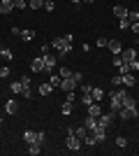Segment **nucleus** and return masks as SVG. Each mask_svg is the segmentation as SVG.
<instances>
[{"instance_id": "f257e3e1", "label": "nucleus", "mask_w": 139, "mask_h": 156, "mask_svg": "<svg viewBox=\"0 0 139 156\" xmlns=\"http://www.w3.org/2000/svg\"><path fill=\"white\" fill-rule=\"evenodd\" d=\"M72 42H74V35H63V37H56V40H53L51 47L60 54V56H67V54L72 51Z\"/></svg>"}, {"instance_id": "f03ea898", "label": "nucleus", "mask_w": 139, "mask_h": 156, "mask_svg": "<svg viewBox=\"0 0 139 156\" xmlns=\"http://www.w3.org/2000/svg\"><path fill=\"white\" fill-rule=\"evenodd\" d=\"M123 96H125V89H114L109 91V100H111V110L118 114V110L123 107Z\"/></svg>"}, {"instance_id": "7ed1b4c3", "label": "nucleus", "mask_w": 139, "mask_h": 156, "mask_svg": "<svg viewBox=\"0 0 139 156\" xmlns=\"http://www.w3.org/2000/svg\"><path fill=\"white\" fill-rule=\"evenodd\" d=\"M65 144H67V149H70V151H81V144H84V142H81L79 137L72 133V128H70V130H67V140H65Z\"/></svg>"}, {"instance_id": "20e7f679", "label": "nucleus", "mask_w": 139, "mask_h": 156, "mask_svg": "<svg viewBox=\"0 0 139 156\" xmlns=\"http://www.w3.org/2000/svg\"><path fill=\"white\" fill-rule=\"evenodd\" d=\"M121 58H123V63H130V61L139 58V54H137V49H125V51H121Z\"/></svg>"}, {"instance_id": "39448f33", "label": "nucleus", "mask_w": 139, "mask_h": 156, "mask_svg": "<svg viewBox=\"0 0 139 156\" xmlns=\"http://www.w3.org/2000/svg\"><path fill=\"white\" fill-rule=\"evenodd\" d=\"M118 117L123 119V121L134 119V117H137V107H134V110H130V107H121V110H118Z\"/></svg>"}, {"instance_id": "423d86ee", "label": "nucleus", "mask_w": 139, "mask_h": 156, "mask_svg": "<svg viewBox=\"0 0 139 156\" xmlns=\"http://www.w3.org/2000/svg\"><path fill=\"white\" fill-rule=\"evenodd\" d=\"M77 86H79V84H77V82H74V79L72 77H67V79H63V84H60V89H63V91H77Z\"/></svg>"}, {"instance_id": "0eeeda50", "label": "nucleus", "mask_w": 139, "mask_h": 156, "mask_svg": "<svg viewBox=\"0 0 139 156\" xmlns=\"http://www.w3.org/2000/svg\"><path fill=\"white\" fill-rule=\"evenodd\" d=\"M134 84H137V77H134V72H125V75H123V86L132 89Z\"/></svg>"}, {"instance_id": "6e6552de", "label": "nucleus", "mask_w": 139, "mask_h": 156, "mask_svg": "<svg viewBox=\"0 0 139 156\" xmlns=\"http://www.w3.org/2000/svg\"><path fill=\"white\" fill-rule=\"evenodd\" d=\"M33 72H44V56H35L33 58Z\"/></svg>"}, {"instance_id": "1a4fd4ad", "label": "nucleus", "mask_w": 139, "mask_h": 156, "mask_svg": "<svg viewBox=\"0 0 139 156\" xmlns=\"http://www.w3.org/2000/svg\"><path fill=\"white\" fill-rule=\"evenodd\" d=\"M107 49H109L111 54H121L123 51V47H121L118 40H109V42H107Z\"/></svg>"}, {"instance_id": "9d476101", "label": "nucleus", "mask_w": 139, "mask_h": 156, "mask_svg": "<svg viewBox=\"0 0 139 156\" xmlns=\"http://www.w3.org/2000/svg\"><path fill=\"white\" fill-rule=\"evenodd\" d=\"M56 68V56H46L44 54V72H51Z\"/></svg>"}, {"instance_id": "9b49d317", "label": "nucleus", "mask_w": 139, "mask_h": 156, "mask_svg": "<svg viewBox=\"0 0 139 156\" xmlns=\"http://www.w3.org/2000/svg\"><path fill=\"white\" fill-rule=\"evenodd\" d=\"M127 7H123V5H116L114 7V16H118V19H127Z\"/></svg>"}, {"instance_id": "f8f14e48", "label": "nucleus", "mask_w": 139, "mask_h": 156, "mask_svg": "<svg viewBox=\"0 0 139 156\" xmlns=\"http://www.w3.org/2000/svg\"><path fill=\"white\" fill-rule=\"evenodd\" d=\"M23 142H26V144L37 142V130H26V133H23ZM37 144H40V142H37Z\"/></svg>"}, {"instance_id": "ddd939ff", "label": "nucleus", "mask_w": 139, "mask_h": 156, "mask_svg": "<svg viewBox=\"0 0 139 156\" xmlns=\"http://www.w3.org/2000/svg\"><path fill=\"white\" fill-rule=\"evenodd\" d=\"M14 9V0H2L0 2V14H9Z\"/></svg>"}, {"instance_id": "4468645a", "label": "nucleus", "mask_w": 139, "mask_h": 156, "mask_svg": "<svg viewBox=\"0 0 139 156\" xmlns=\"http://www.w3.org/2000/svg\"><path fill=\"white\" fill-rule=\"evenodd\" d=\"M123 107H130V110H134V107H137V100H134L130 93H125V96H123Z\"/></svg>"}, {"instance_id": "2eb2a0df", "label": "nucleus", "mask_w": 139, "mask_h": 156, "mask_svg": "<svg viewBox=\"0 0 139 156\" xmlns=\"http://www.w3.org/2000/svg\"><path fill=\"white\" fill-rule=\"evenodd\" d=\"M93 100H95V103H100V100H104V96H107V93L104 91H102V89H98V86H93Z\"/></svg>"}, {"instance_id": "dca6fc26", "label": "nucleus", "mask_w": 139, "mask_h": 156, "mask_svg": "<svg viewBox=\"0 0 139 156\" xmlns=\"http://www.w3.org/2000/svg\"><path fill=\"white\" fill-rule=\"evenodd\" d=\"M5 110H7V114H16V112H19L16 100H7V103H5Z\"/></svg>"}, {"instance_id": "f3484780", "label": "nucleus", "mask_w": 139, "mask_h": 156, "mask_svg": "<svg viewBox=\"0 0 139 156\" xmlns=\"http://www.w3.org/2000/svg\"><path fill=\"white\" fill-rule=\"evenodd\" d=\"M84 144H88V147H95V144H98V137H95L93 130H88V135L84 137Z\"/></svg>"}, {"instance_id": "a211bd4d", "label": "nucleus", "mask_w": 139, "mask_h": 156, "mask_svg": "<svg viewBox=\"0 0 139 156\" xmlns=\"http://www.w3.org/2000/svg\"><path fill=\"white\" fill-rule=\"evenodd\" d=\"M72 133H74L77 137H79L81 142H84V137L88 135V128H86V126H79V128H72Z\"/></svg>"}, {"instance_id": "6ab92c4d", "label": "nucleus", "mask_w": 139, "mask_h": 156, "mask_svg": "<svg viewBox=\"0 0 139 156\" xmlns=\"http://www.w3.org/2000/svg\"><path fill=\"white\" fill-rule=\"evenodd\" d=\"M28 154H30V156H37V154H40V151H42V144H37V142H30V144H28Z\"/></svg>"}, {"instance_id": "aec40b11", "label": "nucleus", "mask_w": 139, "mask_h": 156, "mask_svg": "<svg viewBox=\"0 0 139 156\" xmlns=\"http://www.w3.org/2000/svg\"><path fill=\"white\" fill-rule=\"evenodd\" d=\"M84 126H86L88 130H95V126H98V117H91V114H88L86 121H84Z\"/></svg>"}, {"instance_id": "412c9836", "label": "nucleus", "mask_w": 139, "mask_h": 156, "mask_svg": "<svg viewBox=\"0 0 139 156\" xmlns=\"http://www.w3.org/2000/svg\"><path fill=\"white\" fill-rule=\"evenodd\" d=\"M88 114H91V117H100V114H102L100 105L98 103H91V105H88Z\"/></svg>"}, {"instance_id": "4be33fe9", "label": "nucleus", "mask_w": 139, "mask_h": 156, "mask_svg": "<svg viewBox=\"0 0 139 156\" xmlns=\"http://www.w3.org/2000/svg\"><path fill=\"white\" fill-rule=\"evenodd\" d=\"M93 133H95V137H98V142H104V140H107V130H104V128L95 126V130H93Z\"/></svg>"}, {"instance_id": "5701e85b", "label": "nucleus", "mask_w": 139, "mask_h": 156, "mask_svg": "<svg viewBox=\"0 0 139 156\" xmlns=\"http://www.w3.org/2000/svg\"><path fill=\"white\" fill-rule=\"evenodd\" d=\"M23 42H33L35 40V30H21V35H19Z\"/></svg>"}, {"instance_id": "b1692460", "label": "nucleus", "mask_w": 139, "mask_h": 156, "mask_svg": "<svg viewBox=\"0 0 139 156\" xmlns=\"http://www.w3.org/2000/svg\"><path fill=\"white\" fill-rule=\"evenodd\" d=\"M51 91H53L51 82H46V84H42V86H40V96H51Z\"/></svg>"}, {"instance_id": "393cba45", "label": "nucleus", "mask_w": 139, "mask_h": 156, "mask_svg": "<svg viewBox=\"0 0 139 156\" xmlns=\"http://www.w3.org/2000/svg\"><path fill=\"white\" fill-rule=\"evenodd\" d=\"M72 112H74V105L70 103V100H65V103H63V114H65V117H70Z\"/></svg>"}, {"instance_id": "a878e982", "label": "nucleus", "mask_w": 139, "mask_h": 156, "mask_svg": "<svg viewBox=\"0 0 139 156\" xmlns=\"http://www.w3.org/2000/svg\"><path fill=\"white\" fill-rule=\"evenodd\" d=\"M0 56H2V58H5V61H12V58H14V54L9 51L7 47H2V49H0Z\"/></svg>"}, {"instance_id": "bb28decb", "label": "nucleus", "mask_w": 139, "mask_h": 156, "mask_svg": "<svg viewBox=\"0 0 139 156\" xmlns=\"http://www.w3.org/2000/svg\"><path fill=\"white\" fill-rule=\"evenodd\" d=\"M14 93H21L23 91V84H21V79H16V82H12V86H9Z\"/></svg>"}, {"instance_id": "cd10ccee", "label": "nucleus", "mask_w": 139, "mask_h": 156, "mask_svg": "<svg viewBox=\"0 0 139 156\" xmlns=\"http://www.w3.org/2000/svg\"><path fill=\"white\" fill-rule=\"evenodd\" d=\"M81 103L86 105V107H88L91 103H95V100H93V93H81Z\"/></svg>"}, {"instance_id": "c85d7f7f", "label": "nucleus", "mask_w": 139, "mask_h": 156, "mask_svg": "<svg viewBox=\"0 0 139 156\" xmlns=\"http://www.w3.org/2000/svg\"><path fill=\"white\" fill-rule=\"evenodd\" d=\"M60 84H63V77H60V75H51V86H53V89L60 86Z\"/></svg>"}, {"instance_id": "c756f323", "label": "nucleus", "mask_w": 139, "mask_h": 156, "mask_svg": "<svg viewBox=\"0 0 139 156\" xmlns=\"http://www.w3.org/2000/svg\"><path fill=\"white\" fill-rule=\"evenodd\" d=\"M28 7H33V9H40V7H44V0H30V2H28Z\"/></svg>"}, {"instance_id": "7c9ffc66", "label": "nucleus", "mask_w": 139, "mask_h": 156, "mask_svg": "<svg viewBox=\"0 0 139 156\" xmlns=\"http://www.w3.org/2000/svg\"><path fill=\"white\" fill-rule=\"evenodd\" d=\"M26 7H28L26 0H14V9H26Z\"/></svg>"}, {"instance_id": "2f4dec72", "label": "nucleus", "mask_w": 139, "mask_h": 156, "mask_svg": "<svg viewBox=\"0 0 139 156\" xmlns=\"http://www.w3.org/2000/svg\"><path fill=\"white\" fill-rule=\"evenodd\" d=\"M9 75H12V72H9V68H7V65H2V68H0V79H7Z\"/></svg>"}, {"instance_id": "473e14b6", "label": "nucleus", "mask_w": 139, "mask_h": 156, "mask_svg": "<svg viewBox=\"0 0 139 156\" xmlns=\"http://www.w3.org/2000/svg\"><path fill=\"white\" fill-rule=\"evenodd\" d=\"M44 9L46 12H53V9H56V2H53V0H44Z\"/></svg>"}, {"instance_id": "72a5a7b5", "label": "nucleus", "mask_w": 139, "mask_h": 156, "mask_svg": "<svg viewBox=\"0 0 139 156\" xmlns=\"http://www.w3.org/2000/svg\"><path fill=\"white\" fill-rule=\"evenodd\" d=\"M111 82H114V86H123V75H114Z\"/></svg>"}, {"instance_id": "f704fd0d", "label": "nucleus", "mask_w": 139, "mask_h": 156, "mask_svg": "<svg viewBox=\"0 0 139 156\" xmlns=\"http://www.w3.org/2000/svg\"><path fill=\"white\" fill-rule=\"evenodd\" d=\"M127 19L130 21H139V12L137 9H130V12H127Z\"/></svg>"}, {"instance_id": "c9c22d12", "label": "nucleus", "mask_w": 139, "mask_h": 156, "mask_svg": "<svg viewBox=\"0 0 139 156\" xmlns=\"http://www.w3.org/2000/svg\"><path fill=\"white\" fill-rule=\"evenodd\" d=\"M127 68H130V72H137V70H139V58H137V61H130V63H127Z\"/></svg>"}, {"instance_id": "e433bc0d", "label": "nucleus", "mask_w": 139, "mask_h": 156, "mask_svg": "<svg viewBox=\"0 0 139 156\" xmlns=\"http://www.w3.org/2000/svg\"><path fill=\"white\" fill-rule=\"evenodd\" d=\"M130 23H132L130 19H121V21H118V26L123 28V30H127V28H130Z\"/></svg>"}, {"instance_id": "4c0bfd02", "label": "nucleus", "mask_w": 139, "mask_h": 156, "mask_svg": "<svg viewBox=\"0 0 139 156\" xmlns=\"http://www.w3.org/2000/svg\"><path fill=\"white\" fill-rule=\"evenodd\" d=\"M116 144H118V147H127V137L118 135V137H116Z\"/></svg>"}, {"instance_id": "58836bf2", "label": "nucleus", "mask_w": 139, "mask_h": 156, "mask_svg": "<svg viewBox=\"0 0 139 156\" xmlns=\"http://www.w3.org/2000/svg\"><path fill=\"white\" fill-rule=\"evenodd\" d=\"M60 77H63V79L72 77V72H70V68H60Z\"/></svg>"}, {"instance_id": "ea45409f", "label": "nucleus", "mask_w": 139, "mask_h": 156, "mask_svg": "<svg viewBox=\"0 0 139 156\" xmlns=\"http://www.w3.org/2000/svg\"><path fill=\"white\" fill-rule=\"evenodd\" d=\"M79 89H81V93H91V91H93L91 84H79Z\"/></svg>"}, {"instance_id": "a19ab883", "label": "nucleus", "mask_w": 139, "mask_h": 156, "mask_svg": "<svg viewBox=\"0 0 139 156\" xmlns=\"http://www.w3.org/2000/svg\"><path fill=\"white\" fill-rule=\"evenodd\" d=\"M130 30H132L134 35H139V21H132V23H130Z\"/></svg>"}, {"instance_id": "79ce46f5", "label": "nucleus", "mask_w": 139, "mask_h": 156, "mask_svg": "<svg viewBox=\"0 0 139 156\" xmlns=\"http://www.w3.org/2000/svg\"><path fill=\"white\" fill-rule=\"evenodd\" d=\"M72 79L77 82V84H81V79H84V75H81V72H72Z\"/></svg>"}, {"instance_id": "37998d69", "label": "nucleus", "mask_w": 139, "mask_h": 156, "mask_svg": "<svg viewBox=\"0 0 139 156\" xmlns=\"http://www.w3.org/2000/svg\"><path fill=\"white\" fill-rule=\"evenodd\" d=\"M44 140H46V135L42 133V130H37V142H40V144H44Z\"/></svg>"}, {"instance_id": "c03bdc74", "label": "nucleus", "mask_w": 139, "mask_h": 156, "mask_svg": "<svg viewBox=\"0 0 139 156\" xmlns=\"http://www.w3.org/2000/svg\"><path fill=\"white\" fill-rule=\"evenodd\" d=\"M67 100H70V103H74V100H77V93H74V91H67Z\"/></svg>"}, {"instance_id": "a18cd8bd", "label": "nucleus", "mask_w": 139, "mask_h": 156, "mask_svg": "<svg viewBox=\"0 0 139 156\" xmlns=\"http://www.w3.org/2000/svg\"><path fill=\"white\" fill-rule=\"evenodd\" d=\"M107 42H109L107 37H98V47H107Z\"/></svg>"}, {"instance_id": "49530a36", "label": "nucleus", "mask_w": 139, "mask_h": 156, "mask_svg": "<svg viewBox=\"0 0 139 156\" xmlns=\"http://www.w3.org/2000/svg\"><path fill=\"white\" fill-rule=\"evenodd\" d=\"M70 2H74V5H79V2H84V0H70Z\"/></svg>"}, {"instance_id": "de8ad7c7", "label": "nucleus", "mask_w": 139, "mask_h": 156, "mask_svg": "<svg viewBox=\"0 0 139 156\" xmlns=\"http://www.w3.org/2000/svg\"><path fill=\"white\" fill-rule=\"evenodd\" d=\"M86 2H95V0H86Z\"/></svg>"}, {"instance_id": "09e8293b", "label": "nucleus", "mask_w": 139, "mask_h": 156, "mask_svg": "<svg viewBox=\"0 0 139 156\" xmlns=\"http://www.w3.org/2000/svg\"><path fill=\"white\" fill-rule=\"evenodd\" d=\"M0 126H2V117H0Z\"/></svg>"}, {"instance_id": "8fccbe9b", "label": "nucleus", "mask_w": 139, "mask_h": 156, "mask_svg": "<svg viewBox=\"0 0 139 156\" xmlns=\"http://www.w3.org/2000/svg\"><path fill=\"white\" fill-rule=\"evenodd\" d=\"M137 44H139V35H137Z\"/></svg>"}, {"instance_id": "3c124183", "label": "nucleus", "mask_w": 139, "mask_h": 156, "mask_svg": "<svg viewBox=\"0 0 139 156\" xmlns=\"http://www.w3.org/2000/svg\"><path fill=\"white\" fill-rule=\"evenodd\" d=\"M0 49H2V44H0Z\"/></svg>"}, {"instance_id": "603ef678", "label": "nucleus", "mask_w": 139, "mask_h": 156, "mask_svg": "<svg viewBox=\"0 0 139 156\" xmlns=\"http://www.w3.org/2000/svg\"><path fill=\"white\" fill-rule=\"evenodd\" d=\"M0 2H2V0H0Z\"/></svg>"}]
</instances>
